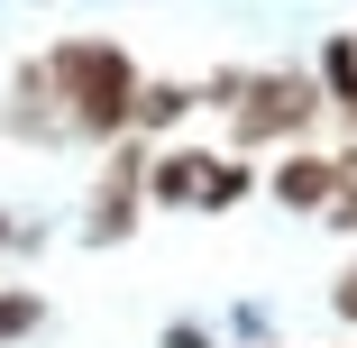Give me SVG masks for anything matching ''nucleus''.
<instances>
[{"mask_svg": "<svg viewBox=\"0 0 357 348\" xmlns=\"http://www.w3.org/2000/svg\"><path fill=\"white\" fill-rule=\"evenodd\" d=\"M238 83H248V64H211L192 92H202V110H229V101H238Z\"/></svg>", "mask_w": 357, "mask_h": 348, "instance_id": "10", "label": "nucleus"}, {"mask_svg": "<svg viewBox=\"0 0 357 348\" xmlns=\"http://www.w3.org/2000/svg\"><path fill=\"white\" fill-rule=\"evenodd\" d=\"M10 248H19V229H10V211H0V266H10Z\"/></svg>", "mask_w": 357, "mask_h": 348, "instance_id": "14", "label": "nucleus"}, {"mask_svg": "<svg viewBox=\"0 0 357 348\" xmlns=\"http://www.w3.org/2000/svg\"><path fill=\"white\" fill-rule=\"evenodd\" d=\"M330 192H339V165H330V147H312V137L284 147L275 174H266V202H275V211H321Z\"/></svg>", "mask_w": 357, "mask_h": 348, "instance_id": "4", "label": "nucleus"}, {"mask_svg": "<svg viewBox=\"0 0 357 348\" xmlns=\"http://www.w3.org/2000/svg\"><path fill=\"white\" fill-rule=\"evenodd\" d=\"M147 147L156 137H137V128H119L110 147H101V183H92V211L74 220V239L83 248H119V239H137V211H147Z\"/></svg>", "mask_w": 357, "mask_h": 348, "instance_id": "3", "label": "nucleus"}, {"mask_svg": "<svg viewBox=\"0 0 357 348\" xmlns=\"http://www.w3.org/2000/svg\"><path fill=\"white\" fill-rule=\"evenodd\" d=\"M248 192H257V165H248L238 147H211V165H202V202H192V211H238Z\"/></svg>", "mask_w": 357, "mask_h": 348, "instance_id": "7", "label": "nucleus"}, {"mask_svg": "<svg viewBox=\"0 0 357 348\" xmlns=\"http://www.w3.org/2000/svg\"><path fill=\"white\" fill-rule=\"evenodd\" d=\"M321 220H330V229H339V239H357V183H339V192H330V202H321Z\"/></svg>", "mask_w": 357, "mask_h": 348, "instance_id": "11", "label": "nucleus"}, {"mask_svg": "<svg viewBox=\"0 0 357 348\" xmlns=\"http://www.w3.org/2000/svg\"><path fill=\"white\" fill-rule=\"evenodd\" d=\"M202 165H211V137H183V147H147V192L156 211H192L202 202Z\"/></svg>", "mask_w": 357, "mask_h": 348, "instance_id": "6", "label": "nucleus"}, {"mask_svg": "<svg viewBox=\"0 0 357 348\" xmlns=\"http://www.w3.org/2000/svg\"><path fill=\"white\" fill-rule=\"evenodd\" d=\"M192 110H202V92H192V83H137L128 128H137V137H156V128H174V119H192Z\"/></svg>", "mask_w": 357, "mask_h": 348, "instance_id": "8", "label": "nucleus"}, {"mask_svg": "<svg viewBox=\"0 0 357 348\" xmlns=\"http://www.w3.org/2000/svg\"><path fill=\"white\" fill-rule=\"evenodd\" d=\"M37 64H46V92H55L74 147H110V137L128 128L137 83H147L119 37H64V46H37Z\"/></svg>", "mask_w": 357, "mask_h": 348, "instance_id": "1", "label": "nucleus"}, {"mask_svg": "<svg viewBox=\"0 0 357 348\" xmlns=\"http://www.w3.org/2000/svg\"><path fill=\"white\" fill-rule=\"evenodd\" d=\"M0 119H10L19 147H64V110H55V92H46V64H37V55L10 74V110H0Z\"/></svg>", "mask_w": 357, "mask_h": 348, "instance_id": "5", "label": "nucleus"}, {"mask_svg": "<svg viewBox=\"0 0 357 348\" xmlns=\"http://www.w3.org/2000/svg\"><path fill=\"white\" fill-rule=\"evenodd\" d=\"M37 330H46V294L37 285H0V348H19Z\"/></svg>", "mask_w": 357, "mask_h": 348, "instance_id": "9", "label": "nucleus"}, {"mask_svg": "<svg viewBox=\"0 0 357 348\" xmlns=\"http://www.w3.org/2000/svg\"><path fill=\"white\" fill-rule=\"evenodd\" d=\"M330 312H339V321H357V266H339V285H330Z\"/></svg>", "mask_w": 357, "mask_h": 348, "instance_id": "13", "label": "nucleus"}, {"mask_svg": "<svg viewBox=\"0 0 357 348\" xmlns=\"http://www.w3.org/2000/svg\"><path fill=\"white\" fill-rule=\"evenodd\" d=\"M156 348H220V330H202V321H165Z\"/></svg>", "mask_w": 357, "mask_h": 348, "instance_id": "12", "label": "nucleus"}, {"mask_svg": "<svg viewBox=\"0 0 357 348\" xmlns=\"http://www.w3.org/2000/svg\"><path fill=\"white\" fill-rule=\"evenodd\" d=\"M220 119H229L220 147L257 156V147H303V137H321L330 101H321V83H312V64H248V83H238V101H229Z\"/></svg>", "mask_w": 357, "mask_h": 348, "instance_id": "2", "label": "nucleus"}]
</instances>
